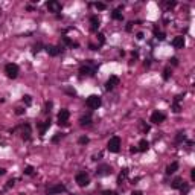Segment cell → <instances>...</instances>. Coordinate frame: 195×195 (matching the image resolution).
Returning <instances> with one entry per match:
<instances>
[{
	"instance_id": "cell-1",
	"label": "cell",
	"mask_w": 195,
	"mask_h": 195,
	"mask_svg": "<svg viewBox=\"0 0 195 195\" xmlns=\"http://www.w3.org/2000/svg\"><path fill=\"white\" fill-rule=\"evenodd\" d=\"M96 70H98V66H96L95 63H90V61L79 67V73H81V76H93Z\"/></svg>"
},
{
	"instance_id": "cell-2",
	"label": "cell",
	"mask_w": 195,
	"mask_h": 195,
	"mask_svg": "<svg viewBox=\"0 0 195 195\" xmlns=\"http://www.w3.org/2000/svg\"><path fill=\"white\" fill-rule=\"evenodd\" d=\"M18 66L17 64H14V63H9V64H6L5 66V73H6V76L11 79H15L18 76Z\"/></svg>"
},
{
	"instance_id": "cell-3",
	"label": "cell",
	"mask_w": 195,
	"mask_h": 195,
	"mask_svg": "<svg viewBox=\"0 0 195 195\" xmlns=\"http://www.w3.org/2000/svg\"><path fill=\"white\" fill-rule=\"evenodd\" d=\"M101 98L98 96V95H92V96H88L87 98V101H85V104H87V107L88 108H92V110H98L99 107H101Z\"/></svg>"
},
{
	"instance_id": "cell-4",
	"label": "cell",
	"mask_w": 195,
	"mask_h": 195,
	"mask_svg": "<svg viewBox=\"0 0 195 195\" xmlns=\"http://www.w3.org/2000/svg\"><path fill=\"white\" fill-rule=\"evenodd\" d=\"M107 148H108V151H110V153H117V151L120 150V137L113 136V137L108 140Z\"/></svg>"
},
{
	"instance_id": "cell-5",
	"label": "cell",
	"mask_w": 195,
	"mask_h": 195,
	"mask_svg": "<svg viewBox=\"0 0 195 195\" xmlns=\"http://www.w3.org/2000/svg\"><path fill=\"white\" fill-rule=\"evenodd\" d=\"M69 117H70V113H69V110H66V108H63L60 113H58V123L60 125H69Z\"/></svg>"
},
{
	"instance_id": "cell-6",
	"label": "cell",
	"mask_w": 195,
	"mask_h": 195,
	"mask_svg": "<svg viewBox=\"0 0 195 195\" xmlns=\"http://www.w3.org/2000/svg\"><path fill=\"white\" fill-rule=\"evenodd\" d=\"M88 181H90V177H88L87 172H79V174H76V183H78L81 188L87 186Z\"/></svg>"
},
{
	"instance_id": "cell-7",
	"label": "cell",
	"mask_w": 195,
	"mask_h": 195,
	"mask_svg": "<svg viewBox=\"0 0 195 195\" xmlns=\"http://www.w3.org/2000/svg\"><path fill=\"white\" fill-rule=\"evenodd\" d=\"M47 9H49V12H61V9H63V5L60 3V2H57V0H50V2H47Z\"/></svg>"
},
{
	"instance_id": "cell-8",
	"label": "cell",
	"mask_w": 195,
	"mask_h": 195,
	"mask_svg": "<svg viewBox=\"0 0 195 195\" xmlns=\"http://www.w3.org/2000/svg\"><path fill=\"white\" fill-rule=\"evenodd\" d=\"M61 192H66V186L64 185H53V186H50L49 189H47V195H55V194H61Z\"/></svg>"
},
{
	"instance_id": "cell-9",
	"label": "cell",
	"mask_w": 195,
	"mask_h": 195,
	"mask_svg": "<svg viewBox=\"0 0 195 195\" xmlns=\"http://www.w3.org/2000/svg\"><path fill=\"white\" fill-rule=\"evenodd\" d=\"M116 85H119V78L113 75V76H110V78L107 79V82H105V90L110 92V90H113Z\"/></svg>"
},
{
	"instance_id": "cell-10",
	"label": "cell",
	"mask_w": 195,
	"mask_h": 195,
	"mask_svg": "<svg viewBox=\"0 0 195 195\" xmlns=\"http://www.w3.org/2000/svg\"><path fill=\"white\" fill-rule=\"evenodd\" d=\"M63 50V47L61 46H52V44H49V46H46V52L50 55V57H57V55H60V52Z\"/></svg>"
},
{
	"instance_id": "cell-11",
	"label": "cell",
	"mask_w": 195,
	"mask_h": 195,
	"mask_svg": "<svg viewBox=\"0 0 195 195\" xmlns=\"http://www.w3.org/2000/svg\"><path fill=\"white\" fill-rule=\"evenodd\" d=\"M165 119H166V116H165V113H162V111H154V113L151 115V122H153V123H162Z\"/></svg>"
},
{
	"instance_id": "cell-12",
	"label": "cell",
	"mask_w": 195,
	"mask_h": 195,
	"mask_svg": "<svg viewBox=\"0 0 195 195\" xmlns=\"http://www.w3.org/2000/svg\"><path fill=\"white\" fill-rule=\"evenodd\" d=\"M185 44H186V41H185V37H181V35H178V37H175L172 40V46L175 49H183Z\"/></svg>"
},
{
	"instance_id": "cell-13",
	"label": "cell",
	"mask_w": 195,
	"mask_h": 195,
	"mask_svg": "<svg viewBox=\"0 0 195 195\" xmlns=\"http://www.w3.org/2000/svg\"><path fill=\"white\" fill-rule=\"evenodd\" d=\"M90 29H92V32H96L99 29V18L96 15L90 17Z\"/></svg>"
},
{
	"instance_id": "cell-14",
	"label": "cell",
	"mask_w": 195,
	"mask_h": 195,
	"mask_svg": "<svg viewBox=\"0 0 195 195\" xmlns=\"http://www.w3.org/2000/svg\"><path fill=\"white\" fill-rule=\"evenodd\" d=\"M110 172H111V168H110L108 165H102V166H99L98 171H96L98 175H107V174H110Z\"/></svg>"
},
{
	"instance_id": "cell-15",
	"label": "cell",
	"mask_w": 195,
	"mask_h": 195,
	"mask_svg": "<svg viewBox=\"0 0 195 195\" xmlns=\"http://www.w3.org/2000/svg\"><path fill=\"white\" fill-rule=\"evenodd\" d=\"M139 148H137V151H140V153H145V151H148V148H150V143H148V140L146 139H142L140 142H139V145H137Z\"/></svg>"
},
{
	"instance_id": "cell-16",
	"label": "cell",
	"mask_w": 195,
	"mask_h": 195,
	"mask_svg": "<svg viewBox=\"0 0 195 195\" xmlns=\"http://www.w3.org/2000/svg\"><path fill=\"white\" fill-rule=\"evenodd\" d=\"M183 183H185V181H183L181 177H175V178L172 180V183H171V188H172V189H180V188L183 186Z\"/></svg>"
},
{
	"instance_id": "cell-17",
	"label": "cell",
	"mask_w": 195,
	"mask_h": 195,
	"mask_svg": "<svg viewBox=\"0 0 195 195\" xmlns=\"http://www.w3.org/2000/svg\"><path fill=\"white\" fill-rule=\"evenodd\" d=\"M177 169H178V163H177V162H172L171 165H168V168H166V174L171 175V174H174Z\"/></svg>"
},
{
	"instance_id": "cell-18",
	"label": "cell",
	"mask_w": 195,
	"mask_h": 195,
	"mask_svg": "<svg viewBox=\"0 0 195 195\" xmlns=\"http://www.w3.org/2000/svg\"><path fill=\"white\" fill-rule=\"evenodd\" d=\"M49 127H50V120H46L44 123H40V125H38V128H40V136H41V137L44 136V133H46V130H47Z\"/></svg>"
},
{
	"instance_id": "cell-19",
	"label": "cell",
	"mask_w": 195,
	"mask_h": 195,
	"mask_svg": "<svg viewBox=\"0 0 195 195\" xmlns=\"http://www.w3.org/2000/svg\"><path fill=\"white\" fill-rule=\"evenodd\" d=\"M23 139H25V140H29V139H31V127H29L28 123L23 127Z\"/></svg>"
},
{
	"instance_id": "cell-20",
	"label": "cell",
	"mask_w": 195,
	"mask_h": 195,
	"mask_svg": "<svg viewBox=\"0 0 195 195\" xmlns=\"http://www.w3.org/2000/svg\"><path fill=\"white\" fill-rule=\"evenodd\" d=\"M79 123H81L82 127H88V125L92 123V117H90V115L81 117V119H79Z\"/></svg>"
},
{
	"instance_id": "cell-21",
	"label": "cell",
	"mask_w": 195,
	"mask_h": 195,
	"mask_svg": "<svg viewBox=\"0 0 195 195\" xmlns=\"http://www.w3.org/2000/svg\"><path fill=\"white\" fill-rule=\"evenodd\" d=\"M180 99H181V96H175V99H174V105H172V108H174V111L175 113H178L180 110H181V107H180Z\"/></svg>"
},
{
	"instance_id": "cell-22",
	"label": "cell",
	"mask_w": 195,
	"mask_h": 195,
	"mask_svg": "<svg viewBox=\"0 0 195 195\" xmlns=\"http://www.w3.org/2000/svg\"><path fill=\"white\" fill-rule=\"evenodd\" d=\"M127 175H128V169H122V172H120V175H119V180H117V183H119V185H122V181L127 178Z\"/></svg>"
},
{
	"instance_id": "cell-23",
	"label": "cell",
	"mask_w": 195,
	"mask_h": 195,
	"mask_svg": "<svg viewBox=\"0 0 195 195\" xmlns=\"http://www.w3.org/2000/svg\"><path fill=\"white\" fill-rule=\"evenodd\" d=\"M111 17H113L115 20H122V12H120V9H115V11L111 12Z\"/></svg>"
},
{
	"instance_id": "cell-24",
	"label": "cell",
	"mask_w": 195,
	"mask_h": 195,
	"mask_svg": "<svg viewBox=\"0 0 195 195\" xmlns=\"http://www.w3.org/2000/svg\"><path fill=\"white\" fill-rule=\"evenodd\" d=\"M63 41H64V43H66L67 46H70V47H76V46H78L76 43H73L72 40H70V38H67V37H64V38H63Z\"/></svg>"
},
{
	"instance_id": "cell-25",
	"label": "cell",
	"mask_w": 195,
	"mask_h": 195,
	"mask_svg": "<svg viewBox=\"0 0 195 195\" xmlns=\"http://www.w3.org/2000/svg\"><path fill=\"white\" fill-rule=\"evenodd\" d=\"M169 76H171V69H169V67H166V69L163 70V79H165V81H168Z\"/></svg>"
},
{
	"instance_id": "cell-26",
	"label": "cell",
	"mask_w": 195,
	"mask_h": 195,
	"mask_svg": "<svg viewBox=\"0 0 195 195\" xmlns=\"http://www.w3.org/2000/svg\"><path fill=\"white\" fill-rule=\"evenodd\" d=\"M95 8H96V9H99V11H104V9L107 8V5H105V3H101V2H98V3H95Z\"/></svg>"
},
{
	"instance_id": "cell-27",
	"label": "cell",
	"mask_w": 195,
	"mask_h": 195,
	"mask_svg": "<svg viewBox=\"0 0 195 195\" xmlns=\"http://www.w3.org/2000/svg\"><path fill=\"white\" fill-rule=\"evenodd\" d=\"M25 174H26V175H32V174H34V168H32V166H26V168H25Z\"/></svg>"
},
{
	"instance_id": "cell-28",
	"label": "cell",
	"mask_w": 195,
	"mask_h": 195,
	"mask_svg": "<svg viewBox=\"0 0 195 195\" xmlns=\"http://www.w3.org/2000/svg\"><path fill=\"white\" fill-rule=\"evenodd\" d=\"M23 101H25V104H26V105H31V104H32V99H31V96H29V95L23 96Z\"/></svg>"
},
{
	"instance_id": "cell-29",
	"label": "cell",
	"mask_w": 195,
	"mask_h": 195,
	"mask_svg": "<svg viewBox=\"0 0 195 195\" xmlns=\"http://www.w3.org/2000/svg\"><path fill=\"white\" fill-rule=\"evenodd\" d=\"M185 139H186L185 133H178V136H177V142H181V140H185Z\"/></svg>"
},
{
	"instance_id": "cell-30",
	"label": "cell",
	"mask_w": 195,
	"mask_h": 195,
	"mask_svg": "<svg viewBox=\"0 0 195 195\" xmlns=\"http://www.w3.org/2000/svg\"><path fill=\"white\" fill-rule=\"evenodd\" d=\"M180 191H181V194H186V192H188V191H189V186H188V185H185V183H183V186H181V188H180Z\"/></svg>"
},
{
	"instance_id": "cell-31",
	"label": "cell",
	"mask_w": 195,
	"mask_h": 195,
	"mask_svg": "<svg viewBox=\"0 0 195 195\" xmlns=\"http://www.w3.org/2000/svg\"><path fill=\"white\" fill-rule=\"evenodd\" d=\"M98 38H99V43L104 44L105 43V38H104V34H98Z\"/></svg>"
},
{
	"instance_id": "cell-32",
	"label": "cell",
	"mask_w": 195,
	"mask_h": 195,
	"mask_svg": "<svg viewBox=\"0 0 195 195\" xmlns=\"http://www.w3.org/2000/svg\"><path fill=\"white\" fill-rule=\"evenodd\" d=\"M79 143H81V145L88 143V137H81V139H79Z\"/></svg>"
},
{
	"instance_id": "cell-33",
	"label": "cell",
	"mask_w": 195,
	"mask_h": 195,
	"mask_svg": "<svg viewBox=\"0 0 195 195\" xmlns=\"http://www.w3.org/2000/svg\"><path fill=\"white\" fill-rule=\"evenodd\" d=\"M102 195H116V192H115V191H104Z\"/></svg>"
},
{
	"instance_id": "cell-34",
	"label": "cell",
	"mask_w": 195,
	"mask_h": 195,
	"mask_svg": "<svg viewBox=\"0 0 195 195\" xmlns=\"http://www.w3.org/2000/svg\"><path fill=\"white\" fill-rule=\"evenodd\" d=\"M175 6V2H168L166 3V8H174Z\"/></svg>"
},
{
	"instance_id": "cell-35",
	"label": "cell",
	"mask_w": 195,
	"mask_h": 195,
	"mask_svg": "<svg viewBox=\"0 0 195 195\" xmlns=\"http://www.w3.org/2000/svg\"><path fill=\"white\" fill-rule=\"evenodd\" d=\"M60 137H61V134H57V136H55V137L52 139V142H55V143H57V142L60 140Z\"/></svg>"
},
{
	"instance_id": "cell-36",
	"label": "cell",
	"mask_w": 195,
	"mask_h": 195,
	"mask_svg": "<svg viewBox=\"0 0 195 195\" xmlns=\"http://www.w3.org/2000/svg\"><path fill=\"white\" fill-rule=\"evenodd\" d=\"M171 63H172V66H177V64H178V60H177V58H172Z\"/></svg>"
},
{
	"instance_id": "cell-37",
	"label": "cell",
	"mask_w": 195,
	"mask_h": 195,
	"mask_svg": "<svg viewBox=\"0 0 195 195\" xmlns=\"http://www.w3.org/2000/svg\"><path fill=\"white\" fill-rule=\"evenodd\" d=\"M49 108H52V102H46V111H49Z\"/></svg>"
},
{
	"instance_id": "cell-38",
	"label": "cell",
	"mask_w": 195,
	"mask_h": 195,
	"mask_svg": "<svg viewBox=\"0 0 195 195\" xmlns=\"http://www.w3.org/2000/svg\"><path fill=\"white\" fill-rule=\"evenodd\" d=\"M11 186H14V180H9L8 185H6V188H11Z\"/></svg>"
},
{
	"instance_id": "cell-39",
	"label": "cell",
	"mask_w": 195,
	"mask_h": 195,
	"mask_svg": "<svg viewBox=\"0 0 195 195\" xmlns=\"http://www.w3.org/2000/svg\"><path fill=\"white\" fill-rule=\"evenodd\" d=\"M15 113H17V115H21V113H23V108H17V111H15Z\"/></svg>"
},
{
	"instance_id": "cell-40",
	"label": "cell",
	"mask_w": 195,
	"mask_h": 195,
	"mask_svg": "<svg viewBox=\"0 0 195 195\" xmlns=\"http://www.w3.org/2000/svg\"><path fill=\"white\" fill-rule=\"evenodd\" d=\"M137 38L142 40V38H143V34H140V32H139V34H137Z\"/></svg>"
},
{
	"instance_id": "cell-41",
	"label": "cell",
	"mask_w": 195,
	"mask_h": 195,
	"mask_svg": "<svg viewBox=\"0 0 195 195\" xmlns=\"http://www.w3.org/2000/svg\"><path fill=\"white\" fill-rule=\"evenodd\" d=\"M131 195H142V192H139V191H134Z\"/></svg>"
},
{
	"instance_id": "cell-42",
	"label": "cell",
	"mask_w": 195,
	"mask_h": 195,
	"mask_svg": "<svg viewBox=\"0 0 195 195\" xmlns=\"http://www.w3.org/2000/svg\"><path fill=\"white\" fill-rule=\"evenodd\" d=\"M3 174H5V169H3V168H0V175H3Z\"/></svg>"
},
{
	"instance_id": "cell-43",
	"label": "cell",
	"mask_w": 195,
	"mask_h": 195,
	"mask_svg": "<svg viewBox=\"0 0 195 195\" xmlns=\"http://www.w3.org/2000/svg\"><path fill=\"white\" fill-rule=\"evenodd\" d=\"M0 12H2V9H0Z\"/></svg>"
}]
</instances>
